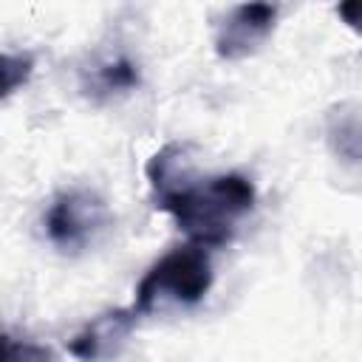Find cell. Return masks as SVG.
<instances>
[{
    "instance_id": "1",
    "label": "cell",
    "mask_w": 362,
    "mask_h": 362,
    "mask_svg": "<svg viewBox=\"0 0 362 362\" xmlns=\"http://www.w3.org/2000/svg\"><path fill=\"white\" fill-rule=\"evenodd\" d=\"M144 173L156 206L175 218L189 243L204 249L229 243L238 221L255 204V184L240 173H221L195 181L187 167L184 144L158 150Z\"/></svg>"
},
{
    "instance_id": "2",
    "label": "cell",
    "mask_w": 362,
    "mask_h": 362,
    "mask_svg": "<svg viewBox=\"0 0 362 362\" xmlns=\"http://www.w3.org/2000/svg\"><path fill=\"white\" fill-rule=\"evenodd\" d=\"M212 286V263L204 246L187 243L156 260L136 286V314H153L175 305H195Z\"/></svg>"
},
{
    "instance_id": "3",
    "label": "cell",
    "mask_w": 362,
    "mask_h": 362,
    "mask_svg": "<svg viewBox=\"0 0 362 362\" xmlns=\"http://www.w3.org/2000/svg\"><path fill=\"white\" fill-rule=\"evenodd\" d=\"M110 226L107 204L90 189H65L59 192L45 212V232L51 243L62 252L88 249Z\"/></svg>"
},
{
    "instance_id": "4",
    "label": "cell",
    "mask_w": 362,
    "mask_h": 362,
    "mask_svg": "<svg viewBox=\"0 0 362 362\" xmlns=\"http://www.w3.org/2000/svg\"><path fill=\"white\" fill-rule=\"evenodd\" d=\"M277 20V8L269 3H243L235 6L215 34V54L221 59H246L252 57L272 34Z\"/></svg>"
},
{
    "instance_id": "5",
    "label": "cell",
    "mask_w": 362,
    "mask_h": 362,
    "mask_svg": "<svg viewBox=\"0 0 362 362\" xmlns=\"http://www.w3.org/2000/svg\"><path fill=\"white\" fill-rule=\"evenodd\" d=\"M136 328V308H110L93 317L71 342L68 354L79 362H102L119 354L127 342L130 331Z\"/></svg>"
},
{
    "instance_id": "6",
    "label": "cell",
    "mask_w": 362,
    "mask_h": 362,
    "mask_svg": "<svg viewBox=\"0 0 362 362\" xmlns=\"http://www.w3.org/2000/svg\"><path fill=\"white\" fill-rule=\"evenodd\" d=\"M325 139L345 161H362V99L339 102L328 110Z\"/></svg>"
},
{
    "instance_id": "7",
    "label": "cell",
    "mask_w": 362,
    "mask_h": 362,
    "mask_svg": "<svg viewBox=\"0 0 362 362\" xmlns=\"http://www.w3.org/2000/svg\"><path fill=\"white\" fill-rule=\"evenodd\" d=\"M93 79H96V88L105 93H124V90H133L139 85V71L130 59L119 57V59L96 68Z\"/></svg>"
},
{
    "instance_id": "8",
    "label": "cell",
    "mask_w": 362,
    "mask_h": 362,
    "mask_svg": "<svg viewBox=\"0 0 362 362\" xmlns=\"http://www.w3.org/2000/svg\"><path fill=\"white\" fill-rule=\"evenodd\" d=\"M31 68H34V59L31 54H11L6 51L3 54V96H11L17 90V85H23L28 76H31Z\"/></svg>"
},
{
    "instance_id": "9",
    "label": "cell",
    "mask_w": 362,
    "mask_h": 362,
    "mask_svg": "<svg viewBox=\"0 0 362 362\" xmlns=\"http://www.w3.org/2000/svg\"><path fill=\"white\" fill-rule=\"evenodd\" d=\"M3 362H51V351L34 342H17L3 337Z\"/></svg>"
},
{
    "instance_id": "10",
    "label": "cell",
    "mask_w": 362,
    "mask_h": 362,
    "mask_svg": "<svg viewBox=\"0 0 362 362\" xmlns=\"http://www.w3.org/2000/svg\"><path fill=\"white\" fill-rule=\"evenodd\" d=\"M337 14L342 17V23L351 31H356L362 37V0H345V3H339L337 6Z\"/></svg>"
}]
</instances>
